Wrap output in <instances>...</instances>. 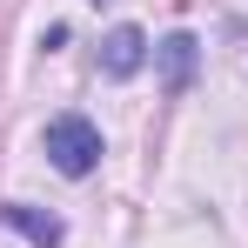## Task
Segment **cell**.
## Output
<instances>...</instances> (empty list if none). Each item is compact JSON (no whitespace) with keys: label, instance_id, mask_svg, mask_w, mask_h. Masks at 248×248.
I'll return each instance as SVG.
<instances>
[{"label":"cell","instance_id":"obj_1","mask_svg":"<svg viewBox=\"0 0 248 248\" xmlns=\"http://www.w3.org/2000/svg\"><path fill=\"white\" fill-rule=\"evenodd\" d=\"M47 161L61 168V174H94V161H101V127L81 121V114H61V121H47Z\"/></svg>","mask_w":248,"mask_h":248},{"label":"cell","instance_id":"obj_2","mask_svg":"<svg viewBox=\"0 0 248 248\" xmlns=\"http://www.w3.org/2000/svg\"><path fill=\"white\" fill-rule=\"evenodd\" d=\"M141 61H148V34H141V27H114V34L101 41V67H108L114 81H127Z\"/></svg>","mask_w":248,"mask_h":248},{"label":"cell","instance_id":"obj_3","mask_svg":"<svg viewBox=\"0 0 248 248\" xmlns=\"http://www.w3.org/2000/svg\"><path fill=\"white\" fill-rule=\"evenodd\" d=\"M0 221H7V228H20L27 242H41V248L61 242V221H54V215H41V208H27V202H7V208H0Z\"/></svg>","mask_w":248,"mask_h":248},{"label":"cell","instance_id":"obj_4","mask_svg":"<svg viewBox=\"0 0 248 248\" xmlns=\"http://www.w3.org/2000/svg\"><path fill=\"white\" fill-rule=\"evenodd\" d=\"M188 74H195V41H188V34H168L161 41V81L188 87Z\"/></svg>","mask_w":248,"mask_h":248}]
</instances>
